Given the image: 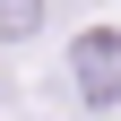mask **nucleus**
Listing matches in <instances>:
<instances>
[{
	"label": "nucleus",
	"mask_w": 121,
	"mask_h": 121,
	"mask_svg": "<svg viewBox=\"0 0 121 121\" xmlns=\"http://www.w3.org/2000/svg\"><path fill=\"white\" fill-rule=\"evenodd\" d=\"M69 86H78L86 112L121 104V35H112V26H86V35L69 43Z\"/></svg>",
	"instance_id": "nucleus-1"
},
{
	"label": "nucleus",
	"mask_w": 121,
	"mask_h": 121,
	"mask_svg": "<svg viewBox=\"0 0 121 121\" xmlns=\"http://www.w3.org/2000/svg\"><path fill=\"white\" fill-rule=\"evenodd\" d=\"M43 26V0H0V43H26Z\"/></svg>",
	"instance_id": "nucleus-2"
}]
</instances>
